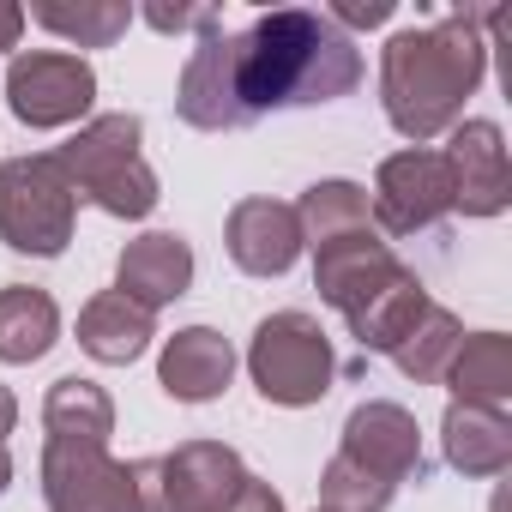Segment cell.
Segmentation results:
<instances>
[{"instance_id":"cell-12","label":"cell","mask_w":512,"mask_h":512,"mask_svg":"<svg viewBox=\"0 0 512 512\" xmlns=\"http://www.w3.org/2000/svg\"><path fill=\"white\" fill-rule=\"evenodd\" d=\"M452 169V211L464 217H500L512 205V169H506V139L494 121H458L452 145L440 151Z\"/></svg>"},{"instance_id":"cell-21","label":"cell","mask_w":512,"mask_h":512,"mask_svg":"<svg viewBox=\"0 0 512 512\" xmlns=\"http://www.w3.org/2000/svg\"><path fill=\"white\" fill-rule=\"evenodd\" d=\"M422 308H428V290H422V278L404 266L380 296H368V302L350 314V338H356L368 356H392V350H398V338L422 320Z\"/></svg>"},{"instance_id":"cell-23","label":"cell","mask_w":512,"mask_h":512,"mask_svg":"<svg viewBox=\"0 0 512 512\" xmlns=\"http://www.w3.org/2000/svg\"><path fill=\"white\" fill-rule=\"evenodd\" d=\"M458 344H464L458 314H452V308H440V302H428V308H422V320L398 338L392 362H398V374H404V380H416V386H440V380H446V368H452V356H458Z\"/></svg>"},{"instance_id":"cell-32","label":"cell","mask_w":512,"mask_h":512,"mask_svg":"<svg viewBox=\"0 0 512 512\" xmlns=\"http://www.w3.org/2000/svg\"><path fill=\"white\" fill-rule=\"evenodd\" d=\"M7 488H13V452L0 446V494H7Z\"/></svg>"},{"instance_id":"cell-27","label":"cell","mask_w":512,"mask_h":512,"mask_svg":"<svg viewBox=\"0 0 512 512\" xmlns=\"http://www.w3.org/2000/svg\"><path fill=\"white\" fill-rule=\"evenodd\" d=\"M145 25L151 31H163V37H175V31H217L223 25V13L217 7H145Z\"/></svg>"},{"instance_id":"cell-18","label":"cell","mask_w":512,"mask_h":512,"mask_svg":"<svg viewBox=\"0 0 512 512\" xmlns=\"http://www.w3.org/2000/svg\"><path fill=\"white\" fill-rule=\"evenodd\" d=\"M440 452L458 476H500L512 464V416L482 404H446Z\"/></svg>"},{"instance_id":"cell-8","label":"cell","mask_w":512,"mask_h":512,"mask_svg":"<svg viewBox=\"0 0 512 512\" xmlns=\"http://www.w3.org/2000/svg\"><path fill=\"white\" fill-rule=\"evenodd\" d=\"M43 500L49 512H139L133 464L109 458L91 440H49L43 446Z\"/></svg>"},{"instance_id":"cell-6","label":"cell","mask_w":512,"mask_h":512,"mask_svg":"<svg viewBox=\"0 0 512 512\" xmlns=\"http://www.w3.org/2000/svg\"><path fill=\"white\" fill-rule=\"evenodd\" d=\"M97 103V73L67 49H25L7 67V109L25 127H73Z\"/></svg>"},{"instance_id":"cell-28","label":"cell","mask_w":512,"mask_h":512,"mask_svg":"<svg viewBox=\"0 0 512 512\" xmlns=\"http://www.w3.org/2000/svg\"><path fill=\"white\" fill-rule=\"evenodd\" d=\"M223 512H284V494H278L272 482H260V476H247V482L235 488V500H229Z\"/></svg>"},{"instance_id":"cell-22","label":"cell","mask_w":512,"mask_h":512,"mask_svg":"<svg viewBox=\"0 0 512 512\" xmlns=\"http://www.w3.org/2000/svg\"><path fill=\"white\" fill-rule=\"evenodd\" d=\"M43 428L49 440H91V446H109L115 434V398L85 380V374H61L43 398Z\"/></svg>"},{"instance_id":"cell-10","label":"cell","mask_w":512,"mask_h":512,"mask_svg":"<svg viewBox=\"0 0 512 512\" xmlns=\"http://www.w3.org/2000/svg\"><path fill=\"white\" fill-rule=\"evenodd\" d=\"M175 115L199 133H241L253 127V115L241 109V91H235V37L217 25L199 37V49L187 55L181 67V85H175Z\"/></svg>"},{"instance_id":"cell-33","label":"cell","mask_w":512,"mask_h":512,"mask_svg":"<svg viewBox=\"0 0 512 512\" xmlns=\"http://www.w3.org/2000/svg\"><path fill=\"white\" fill-rule=\"evenodd\" d=\"M314 512H326V506H314Z\"/></svg>"},{"instance_id":"cell-30","label":"cell","mask_w":512,"mask_h":512,"mask_svg":"<svg viewBox=\"0 0 512 512\" xmlns=\"http://www.w3.org/2000/svg\"><path fill=\"white\" fill-rule=\"evenodd\" d=\"M25 31V7H13V0H0V55H7Z\"/></svg>"},{"instance_id":"cell-31","label":"cell","mask_w":512,"mask_h":512,"mask_svg":"<svg viewBox=\"0 0 512 512\" xmlns=\"http://www.w3.org/2000/svg\"><path fill=\"white\" fill-rule=\"evenodd\" d=\"M13 428H19V398L0 386V446H7V434H13Z\"/></svg>"},{"instance_id":"cell-9","label":"cell","mask_w":512,"mask_h":512,"mask_svg":"<svg viewBox=\"0 0 512 512\" xmlns=\"http://www.w3.org/2000/svg\"><path fill=\"white\" fill-rule=\"evenodd\" d=\"M344 458H356L362 470H374L380 482L404 488V482H422L428 476V458H422V428L404 404L392 398H368L350 410L344 422V440H338Z\"/></svg>"},{"instance_id":"cell-29","label":"cell","mask_w":512,"mask_h":512,"mask_svg":"<svg viewBox=\"0 0 512 512\" xmlns=\"http://www.w3.org/2000/svg\"><path fill=\"white\" fill-rule=\"evenodd\" d=\"M326 19L338 31H350V25H386L392 19V0H344V7H332Z\"/></svg>"},{"instance_id":"cell-15","label":"cell","mask_w":512,"mask_h":512,"mask_svg":"<svg viewBox=\"0 0 512 512\" xmlns=\"http://www.w3.org/2000/svg\"><path fill=\"white\" fill-rule=\"evenodd\" d=\"M115 290L127 302H139L145 314L181 302L193 290V247L175 235V229H151L139 241L121 247V260H115Z\"/></svg>"},{"instance_id":"cell-1","label":"cell","mask_w":512,"mask_h":512,"mask_svg":"<svg viewBox=\"0 0 512 512\" xmlns=\"http://www.w3.org/2000/svg\"><path fill=\"white\" fill-rule=\"evenodd\" d=\"M356 85H362V49L326 13L278 7V13H260L235 37V91L253 121L272 109L338 103Z\"/></svg>"},{"instance_id":"cell-14","label":"cell","mask_w":512,"mask_h":512,"mask_svg":"<svg viewBox=\"0 0 512 512\" xmlns=\"http://www.w3.org/2000/svg\"><path fill=\"white\" fill-rule=\"evenodd\" d=\"M223 247L247 278H284L302 260V217L284 199H241L223 223Z\"/></svg>"},{"instance_id":"cell-25","label":"cell","mask_w":512,"mask_h":512,"mask_svg":"<svg viewBox=\"0 0 512 512\" xmlns=\"http://www.w3.org/2000/svg\"><path fill=\"white\" fill-rule=\"evenodd\" d=\"M31 19L79 49H109L127 37L133 25V7L127 0H79V7H61V0H43V7H31Z\"/></svg>"},{"instance_id":"cell-3","label":"cell","mask_w":512,"mask_h":512,"mask_svg":"<svg viewBox=\"0 0 512 512\" xmlns=\"http://www.w3.org/2000/svg\"><path fill=\"white\" fill-rule=\"evenodd\" d=\"M139 139H145V121H139V115H127V109L91 115V121L55 151V163H61V175L73 181L79 199H91V205L109 211V217L139 223V217H151L157 199H163L157 169L145 163Z\"/></svg>"},{"instance_id":"cell-7","label":"cell","mask_w":512,"mask_h":512,"mask_svg":"<svg viewBox=\"0 0 512 512\" xmlns=\"http://www.w3.org/2000/svg\"><path fill=\"white\" fill-rule=\"evenodd\" d=\"M368 211H374L380 235H422V229H434L452 211V169H446V157L428 151V145L392 151L374 169Z\"/></svg>"},{"instance_id":"cell-19","label":"cell","mask_w":512,"mask_h":512,"mask_svg":"<svg viewBox=\"0 0 512 512\" xmlns=\"http://www.w3.org/2000/svg\"><path fill=\"white\" fill-rule=\"evenodd\" d=\"M452 404H482V410H506L512 404V338L506 332H464L446 380Z\"/></svg>"},{"instance_id":"cell-13","label":"cell","mask_w":512,"mask_h":512,"mask_svg":"<svg viewBox=\"0 0 512 512\" xmlns=\"http://www.w3.org/2000/svg\"><path fill=\"white\" fill-rule=\"evenodd\" d=\"M157 476H163V512H223L247 482V464L223 440H187L175 452H157Z\"/></svg>"},{"instance_id":"cell-4","label":"cell","mask_w":512,"mask_h":512,"mask_svg":"<svg viewBox=\"0 0 512 512\" xmlns=\"http://www.w3.org/2000/svg\"><path fill=\"white\" fill-rule=\"evenodd\" d=\"M247 374L260 386L266 404H284V410H308L332 392L338 380V356H332V338L314 314L302 308H284V314H266L247 338Z\"/></svg>"},{"instance_id":"cell-11","label":"cell","mask_w":512,"mask_h":512,"mask_svg":"<svg viewBox=\"0 0 512 512\" xmlns=\"http://www.w3.org/2000/svg\"><path fill=\"white\" fill-rule=\"evenodd\" d=\"M398 272H404V266H398V253L380 241V229H356V235H338V241H320V247H314V290H320V302L338 308L344 320H350L368 296H380Z\"/></svg>"},{"instance_id":"cell-2","label":"cell","mask_w":512,"mask_h":512,"mask_svg":"<svg viewBox=\"0 0 512 512\" xmlns=\"http://www.w3.org/2000/svg\"><path fill=\"white\" fill-rule=\"evenodd\" d=\"M488 79L482 13H440L434 25H410L380 49V109L392 133L428 145L464 121V103Z\"/></svg>"},{"instance_id":"cell-17","label":"cell","mask_w":512,"mask_h":512,"mask_svg":"<svg viewBox=\"0 0 512 512\" xmlns=\"http://www.w3.org/2000/svg\"><path fill=\"white\" fill-rule=\"evenodd\" d=\"M157 338V314H145L139 302H127L121 290H97L79 308V350L103 368H127L151 350Z\"/></svg>"},{"instance_id":"cell-20","label":"cell","mask_w":512,"mask_h":512,"mask_svg":"<svg viewBox=\"0 0 512 512\" xmlns=\"http://www.w3.org/2000/svg\"><path fill=\"white\" fill-rule=\"evenodd\" d=\"M61 338V308L49 290H31V284H7L0 290V362H43Z\"/></svg>"},{"instance_id":"cell-5","label":"cell","mask_w":512,"mask_h":512,"mask_svg":"<svg viewBox=\"0 0 512 512\" xmlns=\"http://www.w3.org/2000/svg\"><path fill=\"white\" fill-rule=\"evenodd\" d=\"M79 223V193L55 151H25L0 163V241L31 260H61Z\"/></svg>"},{"instance_id":"cell-16","label":"cell","mask_w":512,"mask_h":512,"mask_svg":"<svg viewBox=\"0 0 512 512\" xmlns=\"http://www.w3.org/2000/svg\"><path fill=\"white\" fill-rule=\"evenodd\" d=\"M229 380H235V350H229V338L211 332V326L175 332V338L163 344V356H157V386H163L175 404H211V398L229 392Z\"/></svg>"},{"instance_id":"cell-24","label":"cell","mask_w":512,"mask_h":512,"mask_svg":"<svg viewBox=\"0 0 512 512\" xmlns=\"http://www.w3.org/2000/svg\"><path fill=\"white\" fill-rule=\"evenodd\" d=\"M296 217H302V241L308 247L338 241V235H356V229H374L368 187H356V181H314L296 199Z\"/></svg>"},{"instance_id":"cell-26","label":"cell","mask_w":512,"mask_h":512,"mask_svg":"<svg viewBox=\"0 0 512 512\" xmlns=\"http://www.w3.org/2000/svg\"><path fill=\"white\" fill-rule=\"evenodd\" d=\"M392 482H380L374 470H362L356 458H344V452H332V464H326V476H320V506L326 512H386L392 506Z\"/></svg>"}]
</instances>
